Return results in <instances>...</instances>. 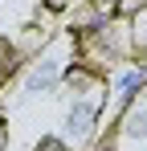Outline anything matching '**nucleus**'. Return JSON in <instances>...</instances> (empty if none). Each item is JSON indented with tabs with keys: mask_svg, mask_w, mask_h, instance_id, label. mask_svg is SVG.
Wrapping results in <instances>:
<instances>
[{
	"mask_svg": "<svg viewBox=\"0 0 147 151\" xmlns=\"http://www.w3.org/2000/svg\"><path fill=\"white\" fill-rule=\"evenodd\" d=\"M70 65H74V61H66V57L57 53V45L41 49L33 61H29L24 78H21V98L33 102V98H49V94H57V86L66 82V70H70Z\"/></svg>",
	"mask_w": 147,
	"mask_h": 151,
	"instance_id": "obj_1",
	"label": "nucleus"
},
{
	"mask_svg": "<svg viewBox=\"0 0 147 151\" xmlns=\"http://www.w3.org/2000/svg\"><path fill=\"white\" fill-rule=\"evenodd\" d=\"M17 70H21V49L0 37V86H8V78L17 74Z\"/></svg>",
	"mask_w": 147,
	"mask_h": 151,
	"instance_id": "obj_2",
	"label": "nucleus"
},
{
	"mask_svg": "<svg viewBox=\"0 0 147 151\" xmlns=\"http://www.w3.org/2000/svg\"><path fill=\"white\" fill-rule=\"evenodd\" d=\"M131 49L135 57H147V8L131 17Z\"/></svg>",
	"mask_w": 147,
	"mask_h": 151,
	"instance_id": "obj_3",
	"label": "nucleus"
},
{
	"mask_svg": "<svg viewBox=\"0 0 147 151\" xmlns=\"http://www.w3.org/2000/svg\"><path fill=\"white\" fill-rule=\"evenodd\" d=\"M0 151H8V123L0 119Z\"/></svg>",
	"mask_w": 147,
	"mask_h": 151,
	"instance_id": "obj_4",
	"label": "nucleus"
},
{
	"mask_svg": "<svg viewBox=\"0 0 147 151\" xmlns=\"http://www.w3.org/2000/svg\"><path fill=\"white\" fill-rule=\"evenodd\" d=\"M90 4H98L102 12H115V4H119V0H90Z\"/></svg>",
	"mask_w": 147,
	"mask_h": 151,
	"instance_id": "obj_5",
	"label": "nucleus"
}]
</instances>
